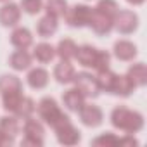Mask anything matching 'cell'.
I'll return each mask as SVG.
<instances>
[{
    "label": "cell",
    "instance_id": "cell-11",
    "mask_svg": "<svg viewBox=\"0 0 147 147\" xmlns=\"http://www.w3.org/2000/svg\"><path fill=\"white\" fill-rule=\"evenodd\" d=\"M99 50L100 49H97V47H94V45H88V43H85V45H80L78 49H76V54H75V59L78 61V64H82L83 67H95V61H97V55H99Z\"/></svg>",
    "mask_w": 147,
    "mask_h": 147
},
{
    "label": "cell",
    "instance_id": "cell-25",
    "mask_svg": "<svg viewBox=\"0 0 147 147\" xmlns=\"http://www.w3.org/2000/svg\"><path fill=\"white\" fill-rule=\"evenodd\" d=\"M95 78H97V83H99L100 92H109V94H111L113 83H114V80H116V73L111 71V67H107V69H104V71H97Z\"/></svg>",
    "mask_w": 147,
    "mask_h": 147
},
{
    "label": "cell",
    "instance_id": "cell-3",
    "mask_svg": "<svg viewBox=\"0 0 147 147\" xmlns=\"http://www.w3.org/2000/svg\"><path fill=\"white\" fill-rule=\"evenodd\" d=\"M138 14L130 9H119L113 19V28L121 35H130L138 28Z\"/></svg>",
    "mask_w": 147,
    "mask_h": 147
},
{
    "label": "cell",
    "instance_id": "cell-4",
    "mask_svg": "<svg viewBox=\"0 0 147 147\" xmlns=\"http://www.w3.org/2000/svg\"><path fill=\"white\" fill-rule=\"evenodd\" d=\"M71 83H75V87L88 99V97H97L100 94V88H99V83H97V78L95 75L88 71H80V73H75V78H73Z\"/></svg>",
    "mask_w": 147,
    "mask_h": 147
},
{
    "label": "cell",
    "instance_id": "cell-26",
    "mask_svg": "<svg viewBox=\"0 0 147 147\" xmlns=\"http://www.w3.org/2000/svg\"><path fill=\"white\" fill-rule=\"evenodd\" d=\"M0 130L4 133L11 135V137H16L21 130V125H19V118L16 114L12 116H2L0 118Z\"/></svg>",
    "mask_w": 147,
    "mask_h": 147
},
{
    "label": "cell",
    "instance_id": "cell-20",
    "mask_svg": "<svg viewBox=\"0 0 147 147\" xmlns=\"http://www.w3.org/2000/svg\"><path fill=\"white\" fill-rule=\"evenodd\" d=\"M133 92H135V85L128 80V76L126 75H116V80L113 83L111 94L119 95V97H130Z\"/></svg>",
    "mask_w": 147,
    "mask_h": 147
},
{
    "label": "cell",
    "instance_id": "cell-24",
    "mask_svg": "<svg viewBox=\"0 0 147 147\" xmlns=\"http://www.w3.org/2000/svg\"><path fill=\"white\" fill-rule=\"evenodd\" d=\"M35 111H36V104H35V100H33L31 97L23 95L21 100H19V104H18V107H16V111H14L12 114H16L19 119H26V118L33 116Z\"/></svg>",
    "mask_w": 147,
    "mask_h": 147
},
{
    "label": "cell",
    "instance_id": "cell-32",
    "mask_svg": "<svg viewBox=\"0 0 147 147\" xmlns=\"http://www.w3.org/2000/svg\"><path fill=\"white\" fill-rule=\"evenodd\" d=\"M111 64V54L106 52V50H99V55H97V61H95V71H104L107 69Z\"/></svg>",
    "mask_w": 147,
    "mask_h": 147
},
{
    "label": "cell",
    "instance_id": "cell-33",
    "mask_svg": "<svg viewBox=\"0 0 147 147\" xmlns=\"http://www.w3.org/2000/svg\"><path fill=\"white\" fill-rule=\"evenodd\" d=\"M138 140L131 135V133H125L123 137H118V145H128V147H138Z\"/></svg>",
    "mask_w": 147,
    "mask_h": 147
},
{
    "label": "cell",
    "instance_id": "cell-28",
    "mask_svg": "<svg viewBox=\"0 0 147 147\" xmlns=\"http://www.w3.org/2000/svg\"><path fill=\"white\" fill-rule=\"evenodd\" d=\"M23 97V92H12V94H2V106L7 113H14L19 100Z\"/></svg>",
    "mask_w": 147,
    "mask_h": 147
},
{
    "label": "cell",
    "instance_id": "cell-29",
    "mask_svg": "<svg viewBox=\"0 0 147 147\" xmlns=\"http://www.w3.org/2000/svg\"><path fill=\"white\" fill-rule=\"evenodd\" d=\"M92 145H95V147H116L118 145V135H114L111 131L100 133L99 137H95L92 140Z\"/></svg>",
    "mask_w": 147,
    "mask_h": 147
},
{
    "label": "cell",
    "instance_id": "cell-22",
    "mask_svg": "<svg viewBox=\"0 0 147 147\" xmlns=\"http://www.w3.org/2000/svg\"><path fill=\"white\" fill-rule=\"evenodd\" d=\"M76 49H78V45L75 43V40L64 38V40H61V42L57 43V47H55V55H59V59L71 61V59H75Z\"/></svg>",
    "mask_w": 147,
    "mask_h": 147
},
{
    "label": "cell",
    "instance_id": "cell-27",
    "mask_svg": "<svg viewBox=\"0 0 147 147\" xmlns=\"http://www.w3.org/2000/svg\"><path fill=\"white\" fill-rule=\"evenodd\" d=\"M67 2L66 0H47L43 4V9H45V14H50L54 18H62L67 11Z\"/></svg>",
    "mask_w": 147,
    "mask_h": 147
},
{
    "label": "cell",
    "instance_id": "cell-35",
    "mask_svg": "<svg viewBox=\"0 0 147 147\" xmlns=\"http://www.w3.org/2000/svg\"><path fill=\"white\" fill-rule=\"evenodd\" d=\"M11 144H14V137H11V135H7V133H4L0 130V147L2 145H11Z\"/></svg>",
    "mask_w": 147,
    "mask_h": 147
},
{
    "label": "cell",
    "instance_id": "cell-36",
    "mask_svg": "<svg viewBox=\"0 0 147 147\" xmlns=\"http://www.w3.org/2000/svg\"><path fill=\"white\" fill-rule=\"evenodd\" d=\"M126 2L130 4V5H133V7H138V5H142L145 0H126Z\"/></svg>",
    "mask_w": 147,
    "mask_h": 147
},
{
    "label": "cell",
    "instance_id": "cell-12",
    "mask_svg": "<svg viewBox=\"0 0 147 147\" xmlns=\"http://www.w3.org/2000/svg\"><path fill=\"white\" fill-rule=\"evenodd\" d=\"M87 102V97L76 88V87H73V88H67L64 94H62V104L67 111L71 113H78L80 107Z\"/></svg>",
    "mask_w": 147,
    "mask_h": 147
},
{
    "label": "cell",
    "instance_id": "cell-7",
    "mask_svg": "<svg viewBox=\"0 0 147 147\" xmlns=\"http://www.w3.org/2000/svg\"><path fill=\"white\" fill-rule=\"evenodd\" d=\"M88 28H92V31L95 35H107L113 30V18L97 11L95 7L90 12V19H88Z\"/></svg>",
    "mask_w": 147,
    "mask_h": 147
},
{
    "label": "cell",
    "instance_id": "cell-2",
    "mask_svg": "<svg viewBox=\"0 0 147 147\" xmlns=\"http://www.w3.org/2000/svg\"><path fill=\"white\" fill-rule=\"evenodd\" d=\"M36 111H38V116L40 119L49 125L50 128H59L61 125L71 121L69 116L61 109V106L57 104V100L54 97H43L38 104H36Z\"/></svg>",
    "mask_w": 147,
    "mask_h": 147
},
{
    "label": "cell",
    "instance_id": "cell-30",
    "mask_svg": "<svg viewBox=\"0 0 147 147\" xmlns=\"http://www.w3.org/2000/svg\"><path fill=\"white\" fill-rule=\"evenodd\" d=\"M95 9L100 11V12H104V14H107V16H111L114 19L116 12L119 11V5H118L116 0H99L97 5H95Z\"/></svg>",
    "mask_w": 147,
    "mask_h": 147
},
{
    "label": "cell",
    "instance_id": "cell-6",
    "mask_svg": "<svg viewBox=\"0 0 147 147\" xmlns=\"http://www.w3.org/2000/svg\"><path fill=\"white\" fill-rule=\"evenodd\" d=\"M78 116H80V121H82L85 126H88V128H95V126L102 125V121H104V113H102V109H100L99 106L88 104V102H85V104L80 107Z\"/></svg>",
    "mask_w": 147,
    "mask_h": 147
},
{
    "label": "cell",
    "instance_id": "cell-13",
    "mask_svg": "<svg viewBox=\"0 0 147 147\" xmlns=\"http://www.w3.org/2000/svg\"><path fill=\"white\" fill-rule=\"evenodd\" d=\"M49 80H50V75L45 67H31L26 75V83L33 88V90H42L49 85Z\"/></svg>",
    "mask_w": 147,
    "mask_h": 147
},
{
    "label": "cell",
    "instance_id": "cell-8",
    "mask_svg": "<svg viewBox=\"0 0 147 147\" xmlns=\"http://www.w3.org/2000/svg\"><path fill=\"white\" fill-rule=\"evenodd\" d=\"M55 137H57V142L62 144V145H76L82 140L80 130L71 121H67V123L61 125L59 128H55Z\"/></svg>",
    "mask_w": 147,
    "mask_h": 147
},
{
    "label": "cell",
    "instance_id": "cell-17",
    "mask_svg": "<svg viewBox=\"0 0 147 147\" xmlns=\"http://www.w3.org/2000/svg\"><path fill=\"white\" fill-rule=\"evenodd\" d=\"M57 21H59V19L54 18V16H50V14L42 16V18L38 19V23H36V35L42 36V38L52 36V35L57 31V26H59Z\"/></svg>",
    "mask_w": 147,
    "mask_h": 147
},
{
    "label": "cell",
    "instance_id": "cell-10",
    "mask_svg": "<svg viewBox=\"0 0 147 147\" xmlns=\"http://www.w3.org/2000/svg\"><path fill=\"white\" fill-rule=\"evenodd\" d=\"M113 54L118 61H123V62H130L137 57L138 54V49L133 42L130 40H118L113 47Z\"/></svg>",
    "mask_w": 147,
    "mask_h": 147
},
{
    "label": "cell",
    "instance_id": "cell-37",
    "mask_svg": "<svg viewBox=\"0 0 147 147\" xmlns=\"http://www.w3.org/2000/svg\"><path fill=\"white\" fill-rule=\"evenodd\" d=\"M0 2H9V0H0Z\"/></svg>",
    "mask_w": 147,
    "mask_h": 147
},
{
    "label": "cell",
    "instance_id": "cell-5",
    "mask_svg": "<svg viewBox=\"0 0 147 147\" xmlns=\"http://www.w3.org/2000/svg\"><path fill=\"white\" fill-rule=\"evenodd\" d=\"M90 12H92V7H88L85 4H75V5L67 7L66 14L62 18L71 28H83V26H88Z\"/></svg>",
    "mask_w": 147,
    "mask_h": 147
},
{
    "label": "cell",
    "instance_id": "cell-15",
    "mask_svg": "<svg viewBox=\"0 0 147 147\" xmlns=\"http://www.w3.org/2000/svg\"><path fill=\"white\" fill-rule=\"evenodd\" d=\"M11 43L16 47V49H21V50H26L33 45V35L28 28L24 26H16L11 33Z\"/></svg>",
    "mask_w": 147,
    "mask_h": 147
},
{
    "label": "cell",
    "instance_id": "cell-34",
    "mask_svg": "<svg viewBox=\"0 0 147 147\" xmlns=\"http://www.w3.org/2000/svg\"><path fill=\"white\" fill-rule=\"evenodd\" d=\"M21 145L23 147H26V145H33V147H42L43 145V140H38V138H33V137H23V140H21Z\"/></svg>",
    "mask_w": 147,
    "mask_h": 147
},
{
    "label": "cell",
    "instance_id": "cell-21",
    "mask_svg": "<svg viewBox=\"0 0 147 147\" xmlns=\"http://www.w3.org/2000/svg\"><path fill=\"white\" fill-rule=\"evenodd\" d=\"M23 131H24L26 137H33V138H38V140H43V137H45V128H43L42 121L35 119L33 116L24 119Z\"/></svg>",
    "mask_w": 147,
    "mask_h": 147
},
{
    "label": "cell",
    "instance_id": "cell-9",
    "mask_svg": "<svg viewBox=\"0 0 147 147\" xmlns=\"http://www.w3.org/2000/svg\"><path fill=\"white\" fill-rule=\"evenodd\" d=\"M21 21V7L14 2H5L0 7V24L5 28H14Z\"/></svg>",
    "mask_w": 147,
    "mask_h": 147
},
{
    "label": "cell",
    "instance_id": "cell-19",
    "mask_svg": "<svg viewBox=\"0 0 147 147\" xmlns=\"http://www.w3.org/2000/svg\"><path fill=\"white\" fill-rule=\"evenodd\" d=\"M33 59H36L40 64H49L54 61L55 57V47L52 43H47V42H40L35 45L33 49Z\"/></svg>",
    "mask_w": 147,
    "mask_h": 147
},
{
    "label": "cell",
    "instance_id": "cell-1",
    "mask_svg": "<svg viewBox=\"0 0 147 147\" xmlns=\"http://www.w3.org/2000/svg\"><path fill=\"white\" fill-rule=\"evenodd\" d=\"M111 125L116 130L135 135L144 128V116L142 113L133 111L126 106H116L111 111Z\"/></svg>",
    "mask_w": 147,
    "mask_h": 147
},
{
    "label": "cell",
    "instance_id": "cell-23",
    "mask_svg": "<svg viewBox=\"0 0 147 147\" xmlns=\"http://www.w3.org/2000/svg\"><path fill=\"white\" fill-rule=\"evenodd\" d=\"M23 92V82L16 75H2L0 76V94Z\"/></svg>",
    "mask_w": 147,
    "mask_h": 147
},
{
    "label": "cell",
    "instance_id": "cell-31",
    "mask_svg": "<svg viewBox=\"0 0 147 147\" xmlns=\"http://www.w3.org/2000/svg\"><path fill=\"white\" fill-rule=\"evenodd\" d=\"M21 11H24L30 16H36L40 11H43V0H21Z\"/></svg>",
    "mask_w": 147,
    "mask_h": 147
},
{
    "label": "cell",
    "instance_id": "cell-18",
    "mask_svg": "<svg viewBox=\"0 0 147 147\" xmlns=\"http://www.w3.org/2000/svg\"><path fill=\"white\" fill-rule=\"evenodd\" d=\"M126 76L135 85V88L144 87L147 83V67H145V64L144 62H133L126 71Z\"/></svg>",
    "mask_w": 147,
    "mask_h": 147
},
{
    "label": "cell",
    "instance_id": "cell-14",
    "mask_svg": "<svg viewBox=\"0 0 147 147\" xmlns=\"http://www.w3.org/2000/svg\"><path fill=\"white\" fill-rule=\"evenodd\" d=\"M75 73H76V69H75V66L71 64V61L61 59L55 64V67H54V78H55L57 83L67 85V83L73 82V78H75Z\"/></svg>",
    "mask_w": 147,
    "mask_h": 147
},
{
    "label": "cell",
    "instance_id": "cell-16",
    "mask_svg": "<svg viewBox=\"0 0 147 147\" xmlns=\"http://www.w3.org/2000/svg\"><path fill=\"white\" fill-rule=\"evenodd\" d=\"M9 64H11V67H12L14 71H26V69H30L31 64H33V55H31L28 50L18 49L16 52L11 54Z\"/></svg>",
    "mask_w": 147,
    "mask_h": 147
}]
</instances>
